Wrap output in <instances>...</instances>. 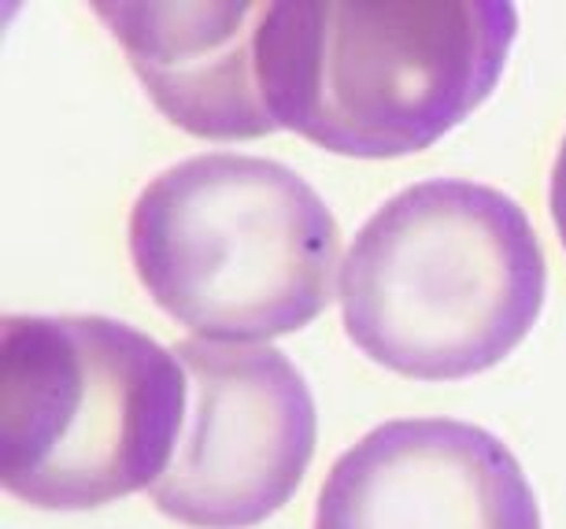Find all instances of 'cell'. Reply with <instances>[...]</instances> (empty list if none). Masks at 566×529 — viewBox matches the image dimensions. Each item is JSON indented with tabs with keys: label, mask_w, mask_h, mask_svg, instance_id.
<instances>
[{
	"label": "cell",
	"mask_w": 566,
	"mask_h": 529,
	"mask_svg": "<svg viewBox=\"0 0 566 529\" xmlns=\"http://www.w3.org/2000/svg\"><path fill=\"white\" fill-rule=\"evenodd\" d=\"M515 4H271L260 34L277 130L356 160L422 152L493 97Z\"/></svg>",
	"instance_id": "cell-2"
},
{
	"label": "cell",
	"mask_w": 566,
	"mask_h": 529,
	"mask_svg": "<svg viewBox=\"0 0 566 529\" xmlns=\"http://www.w3.org/2000/svg\"><path fill=\"white\" fill-rule=\"evenodd\" d=\"M315 529H541L515 452L459 419H392L329 467Z\"/></svg>",
	"instance_id": "cell-6"
},
{
	"label": "cell",
	"mask_w": 566,
	"mask_h": 529,
	"mask_svg": "<svg viewBox=\"0 0 566 529\" xmlns=\"http://www.w3.org/2000/svg\"><path fill=\"white\" fill-rule=\"evenodd\" d=\"M181 359L104 315H8L0 478L45 511H93L164 478L186 422Z\"/></svg>",
	"instance_id": "cell-3"
},
{
	"label": "cell",
	"mask_w": 566,
	"mask_h": 529,
	"mask_svg": "<svg viewBox=\"0 0 566 529\" xmlns=\"http://www.w3.org/2000/svg\"><path fill=\"white\" fill-rule=\"evenodd\" d=\"M548 208H552L555 230H559V241H563V248H566V137H563V145H559V156H555V167H552Z\"/></svg>",
	"instance_id": "cell-8"
},
{
	"label": "cell",
	"mask_w": 566,
	"mask_h": 529,
	"mask_svg": "<svg viewBox=\"0 0 566 529\" xmlns=\"http://www.w3.org/2000/svg\"><path fill=\"white\" fill-rule=\"evenodd\" d=\"M148 97L170 123L211 141L277 130L263 93L260 34L271 4H93Z\"/></svg>",
	"instance_id": "cell-7"
},
{
	"label": "cell",
	"mask_w": 566,
	"mask_h": 529,
	"mask_svg": "<svg viewBox=\"0 0 566 529\" xmlns=\"http://www.w3.org/2000/svg\"><path fill=\"white\" fill-rule=\"evenodd\" d=\"M193 389L153 504L193 529H249L282 511L315 456V400L277 348L178 341Z\"/></svg>",
	"instance_id": "cell-5"
},
{
	"label": "cell",
	"mask_w": 566,
	"mask_h": 529,
	"mask_svg": "<svg viewBox=\"0 0 566 529\" xmlns=\"http://www.w3.org/2000/svg\"><path fill=\"white\" fill-rule=\"evenodd\" d=\"M541 237L493 186L433 178L386 200L340 263L345 334L415 382H459L526 341L544 308Z\"/></svg>",
	"instance_id": "cell-1"
},
{
	"label": "cell",
	"mask_w": 566,
	"mask_h": 529,
	"mask_svg": "<svg viewBox=\"0 0 566 529\" xmlns=\"http://www.w3.org/2000/svg\"><path fill=\"white\" fill-rule=\"evenodd\" d=\"M337 222L285 163L241 152L181 160L130 211L148 296L208 341H274L334 300Z\"/></svg>",
	"instance_id": "cell-4"
}]
</instances>
